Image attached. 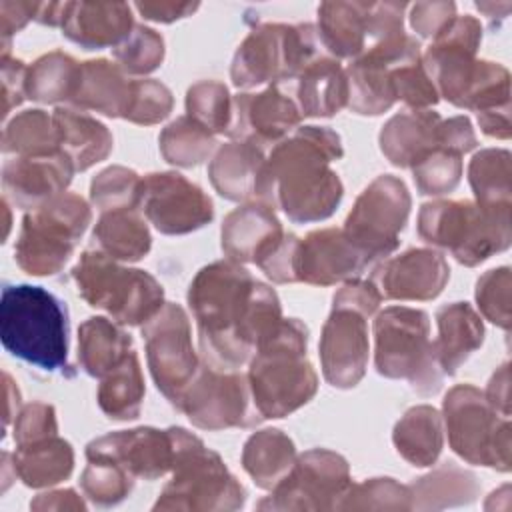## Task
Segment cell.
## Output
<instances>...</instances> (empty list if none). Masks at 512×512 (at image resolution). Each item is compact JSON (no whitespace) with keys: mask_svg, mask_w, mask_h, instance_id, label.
I'll return each instance as SVG.
<instances>
[{"mask_svg":"<svg viewBox=\"0 0 512 512\" xmlns=\"http://www.w3.org/2000/svg\"><path fill=\"white\" fill-rule=\"evenodd\" d=\"M482 42V26L470 16H456L422 54V66L428 72L438 96H444L454 106L462 100L474 82L480 60L476 58Z\"/></svg>","mask_w":512,"mask_h":512,"instance_id":"2e32d148","label":"cell"},{"mask_svg":"<svg viewBox=\"0 0 512 512\" xmlns=\"http://www.w3.org/2000/svg\"><path fill=\"white\" fill-rule=\"evenodd\" d=\"M412 172L420 194L440 196L452 192L462 176V154L438 146L414 164Z\"/></svg>","mask_w":512,"mask_h":512,"instance_id":"c3c4849f","label":"cell"},{"mask_svg":"<svg viewBox=\"0 0 512 512\" xmlns=\"http://www.w3.org/2000/svg\"><path fill=\"white\" fill-rule=\"evenodd\" d=\"M366 318L352 306L332 304L320 338V362L328 384L352 388L362 380L368 366Z\"/></svg>","mask_w":512,"mask_h":512,"instance_id":"d6986e66","label":"cell"},{"mask_svg":"<svg viewBox=\"0 0 512 512\" xmlns=\"http://www.w3.org/2000/svg\"><path fill=\"white\" fill-rule=\"evenodd\" d=\"M142 178L124 166H110L102 170L90 184V200L102 212L138 208Z\"/></svg>","mask_w":512,"mask_h":512,"instance_id":"bcb514c9","label":"cell"},{"mask_svg":"<svg viewBox=\"0 0 512 512\" xmlns=\"http://www.w3.org/2000/svg\"><path fill=\"white\" fill-rule=\"evenodd\" d=\"M352 486L348 462L324 448L304 452L260 508H338Z\"/></svg>","mask_w":512,"mask_h":512,"instance_id":"9a60e30c","label":"cell"},{"mask_svg":"<svg viewBox=\"0 0 512 512\" xmlns=\"http://www.w3.org/2000/svg\"><path fill=\"white\" fill-rule=\"evenodd\" d=\"M132 352L130 334L104 316H92L78 328V362L92 378L102 380Z\"/></svg>","mask_w":512,"mask_h":512,"instance_id":"1f68e13d","label":"cell"},{"mask_svg":"<svg viewBox=\"0 0 512 512\" xmlns=\"http://www.w3.org/2000/svg\"><path fill=\"white\" fill-rule=\"evenodd\" d=\"M186 112L214 136L226 134L232 116V96L222 82H196L186 94Z\"/></svg>","mask_w":512,"mask_h":512,"instance_id":"ee69618b","label":"cell"},{"mask_svg":"<svg viewBox=\"0 0 512 512\" xmlns=\"http://www.w3.org/2000/svg\"><path fill=\"white\" fill-rule=\"evenodd\" d=\"M306 344L308 328L298 318H282L256 348L246 378L262 420L284 418L316 394L318 376L306 360Z\"/></svg>","mask_w":512,"mask_h":512,"instance_id":"3957f363","label":"cell"},{"mask_svg":"<svg viewBox=\"0 0 512 512\" xmlns=\"http://www.w3.org/2000/svg\"><path fill=\"white\" fill-rule=\"evenodd\" d=\"M510 152L486 148L472 156L468 180L476 196V204L488 210H510Z\"/></svg>","mask_w":512,"mask_h":512,"instance_id":"f35d334b","label":"cell"},{"mask_svg":"<svg viewBox=\"0 0 512 512\" xmlns=\"http://www.w3.org/2000/svg\"><path fill=\"white\" fill-rule=\"evenodd\" d=\"M134 26L126 2H68L62 34L86 50L116 48Z\"/></svg>","mask_w":512,"mask_h":512,"instance_id":"484cf974","label":"cell"},{"mask_svg":"<svg viewBox=\"0 0 512 512\" xmlns=\"http://www.w3.org/2000/svg\"><path fill=\"white\" fill-rule=\"evenodd\" d=\"M78 294L116 322L140 326L164 306L162 284L148 272L120 266L102 250H86L72 268Z\"/></svg>","mask_w":512,"mask_h":512,"instance_id":"52a82bcc","label":"cell"},{"mask_svg":"<svg viewBox=\"0 0 512 512\" xmlns=\"http://www.w3.org/2000/svg\"><path fill=\"white\" fill-rule=\"evenodd\" d=\"M374 362L378 374L408 380L412 390L430 396L440 390L444 372L430 338V320L424 310L390 306L374 320Z\"/></svg>","mask_w":512,"mask_h":512,"instance_id":"8992f818","label":"cell"},{"mask_svg":"<svg viewBox=\"0 0 512 512\" xmlns=\"http://www.w3.org/2000/svg\"><path fill=\"white\" fill-rule=\"evenodd\" d=\"M52 116L60 134V148L72 158L76 172L88 170L110 154L112 134L88 112L56 108Z\"/></svg>","mask_w":512,"mask_h":512,"instance_id":"d6a6232c","label":"cell"},{"mask_svg":"<svg viewBox=\"0 0 512 512\" xmlns=\"http://www.w3.org/2000/svg\"><path fill=\"white\" fill-rule=\"evenodd\" d=\"M450 278L448 262L440 252L412 248L374 268L372 282L386 300H432Z\"/></svg>","mask_w":512,"mask_h":512,"instance_id":"603a6c76","label":"cell"},{"mask_svg":"<svg viewBox=\"0 0 512 512\" xmlns=\"http://www.w3.org/2000/svg\"><path fill=\"white\" fill-rule=\"evenodd\" d=\"M92 236L98 250L122 262L144 258L152 246L150 230L146 220L138 214V208L102 212Z\"/></svg>","mask_w":512,"mask_h":512,"instance_id":"836d02e7","label":"cell"},{"mask_svg":"<svg viewBox=\"0 0 512 512\" xmlns=\"http://www.w3.org/2000/svg\"><path fill=\"white\" fill-rule=\"evenodd\" d=\"M142 336L156 388L172 406H178L202 364L192 346L188 314L180 304L168 302L142 326Z\"/></svg>","mask_w":512,"mask_h":512,"instance_id":"4fadbf2b","label":"cell"},{"mask_svg":"<svg viewBox=\"0 0 512 512\" xmlns=\"http://www.w3.org/2000/svg\"><path fill=\"white\" fill-rule=\"evenodd\" d=\"M438 140L442 148L458 154H466L478 144L474 128L466 116H452L448 120H442L438 128Z\"/></svg>","mask_w":512,"mask_h":512,"instance_id":"9f6ffc18","label":"cell"},{"mask_svg":"<svg viewBox=\"0 0 512 512\" xmlns=\"http://www.w3.org/2000/svg\"><path fill=\"white\" fill-rule=\"evenodd\" d=\"M74 466L72 446L48 436L30 444H22L14 452V472L26 486H52L66 480Z\"/></svg>","mask_w":512,"mask_h":512,"instance_id":"d590c367","label":"cell"},{"mask_svg":"<svg viewBox=\"0 0 512 512\" xmlns=\"http://www.w3.org/2000/svg\"><path fill=\"white\" fill-rule=\"evenodd\" d=\"M418 234L446 248L460 264L476 266L510 246V210H488L468 200L426 202L418 214Z\"/></svg>","mask_w":512,"mask_h":512,"instance_id":"5b68a950","label":"cell"},{"mask_svg":"<svg viewBox=\"0 0 512 512\" xmlns=\"http://www.w3.org/2000/svg\"><path fill=\"white\" fill-rule=\"evenodd\" d=\"M370 2H322L318 6V38L336 58H358L368 48Z\"/></svg>","mask_w":512,"mask_h":512,"instance_id":"f546056e","label":"cell"},{"mask_svg":"<svg viewBox=\"0 0 512 512\" xmlns=\"http://www.w3.org/2000/svg\"><path fill=\"white\" fill-rule=\"evenodd\" d=\"M284 230L272 206L248 202L232 210L222 222V250L228 260L256 266L282 242Z\"/></svg>","mask_w":512,"mask_h":512,"instance_id":"cb8c5ba5","label":"cell"},{"mask_svg":"<svg viewBox=\"0 0 512 512\" xmlns=\"http://www.w3.org/2000/svg\"><path fill=\"white\" fill-rule=\"evenodd\" d=\"M132 80L126 72L104 58L82 62L78 88L70 104L78 110H92L112 118H124L130 106Z\"/></svg>","mask_w":512,"mask_h":512,"instance_id":"83f0119b","label":"cell"},{"mask_svg":"<svg viewBox=\"0 0 512 512\" xmlns=\"http://www.w3.org/2000/svg\"><path fill=\"white\" fill-rule=\"evenodd\" d=\"M440 114L434 110H406L392 116L380 132L382 154L400 168H412L440 146Z\"/></svg>","mask_w":512,"mask_h":512,"instance_id":"4316f807","label":"cell"},{"mask_svg":"<svg viewBox=\"0 0 512 512\" xmlns=\"http://www.w3.org/2000/svg\"><path fill=\"white\" fill-rule=\"evenodd\" d=\"M0 338L12 356L40 370L68 368V312L42 286L2 288Z\"/></svg>","mask_w":512,"mask_h":512,"instance_id":"277c9868","label":"cell"},{"mask_svg":"<svg viewBox=\"0 0 512 512\" xmlns=\"http://www.w3.org/2000/svg\"><path fill=\"white\" fill-rule=\"evenodd\" d=\"M56 432H58L56 414L50 404L32 402L22 412L16 414V422H14L16 446L30 444L48 436H56Z\"/></svg>","mask_w":512,"mask_h":512,"instance_id":"db71d44e","label":"cell"},{"mask_svg":"<svg viewBox=\"0 0 512 512\" xmlns=\"http://www.w3.org/2000/svg\"><path fill=\"white\" fill-rule=\"evenodd\" d=\"M172 92L158 80H132V96L126 120L134 124H156L172 112Z\"/></svg>","mask_w":512,"mask_h":512,"instance_id":"f5cc1de1","label":"cell"},{"mask_svg":"<svg viewBox=\"0 0 512 512\" xmlns=\"http://www.w3.org/2000/svg\"><path fill=\"white\" fill-rule=\"evenodd\" d=\"M114 58L126 74H150L164 60V40L156 30L136 24L126 40L114 48Z\"/></svg>","mask_w":512,"mask_h":512,"instance_id":"7dc6e473","label":"cell"},{"mask_svg":"<svg viewBox=\"0 0 512 512\" xmlns=\"http://www.w3.org/2000/svg\"><path fill=\"white\" fill-rule=\"evenodd\" d=\"M508 362H504L490 378L488 388L484 392L486 402L504 418L510 416V370Z\"/></svg>","mask_w":512,"mask_h":512,"instance_id":"91938a15","label":"cell"},{"mask_svg":"<svg viewBox=\"0 0 512 512\" xmlns=\"http://www.w3.org/2000/svg\"><path fill=\"white\" fill-rule=\"evenodd\" d=\"M412 498H428L422 508H440L452 504H466L478 496L476 476L458 466H442L436 472L420 478L412 488Z\"/></svg>","mask_w":512,"mask_h":512,"instance_id":"7bdbcfd3","label":"cell"},{"mask_svg":"<svg viewBox=\"0 0 512 512\" xmlns=\"http://www.w3.org/2000/svg\"><path fill=\"white\" fill-rule=\"evenodd\" d=\"M294 442L276 428H266L248 438L242 450L244 470L266 490H272L294 466Z\"/></svg>","mask_w":512,"mask_h":512,"instance_id":"8d00e7d4","label":"cell"},{"mask_svg":"<svg viewBox=\"0 0 512 512\" xmlns=\"http://www.w3.org/2000/svg\"><path fill=\"white\" fill-rule=\"evenodd\" d=\"M264 168L266 158L260 146L234 140L216 150L208 166V176L214 190L226 200L262 202Z\"/></svg>","mask_w":512,"mask_h":512,"instance_id":"d4e9b609","label":"cell"},{"mask_svg":"<svg viewBox=\"0 0 512 512\" xmlns=\"http://www.w3.org/2000/svg\"><path fill=\"white\" fill-rule=\"evenodd\" d=\"M176 408L204 430L250 428L262 420L248 378L238 370H216L206 362L200 364Z\"/></svg>","mask_w":512,"mask_h":512,"instance_id":"5bb4252c","label":"cell"},{"mask_svg":"<svg viewBox=\"0 0 512 512\" xmlns=\"http://www.w3.org/2000/svg\"><path fill=\"white\" fill-rule=\"evenodd\" d=\"M90 220V206L70 192L30 210L22 220L14 246L16 264L32 276L60 272L74 254Z\"/></svg>","mask_w":512,"mask_h":512,"instance_id":"9c48e42d","label":"cell"},{"mask_svg":"<svg viewBox=\"0 0 512 512\" xmlns=\"http://www.w3.org/2000/svg\"><path fill=\"white\" fill-rule=\"evenodd\" d=\"M302 120L294 86L290 82L270 84L258 94L242 92L232 96V116L226 136L232 140L278 144L290 136Z\"/></svg>","mask_w":512,"mask_h":512,"instance_id":"ac0fdd59","label":"cell"},{"mask_svg":"<svg viewBox=\"0 0 512 512\" xmlns=\"http://www.w3.org/2000/svg\"><path fill=\"white\" fill-rule=\"evenodd\" d=\"M438 338L434 352L444 374L452 376L484 342V324L466 302H452L436 312Z\"/></svg>","mask_w":512,"mask_h":512,"instance_id":"f1b7e54d","label":"cell"},{"mask_svg":"<svg viewBox=\"0 0 512 512\" xmlns=\"http://www.w3.org/2000/svg\"><path fill=\"white\" fill-rule=\"evenodd\" d=\"M294 96L302 116H334L348 106L346 68L336 58H316L294 86Z\"/></svg>","mask_w":512,"mask_h":512,"instance_id":"4dcf8cb0","label":"cell"},{"mask_svg":"<svg viewBox=\"0 0 512 512\" xmlns=\"http://www.w3.org/2000/svg\"><path fill=\"white\" fill-rule=\"evenodd\" d=\"M76 172L72 158L60 148L48 154L18 156L2 168L6 198L18 208L34 210L66 192Z\"/></svg>","mask_w":512,"mask_h":512,"instance_id":"7402d4cb","label":"cell"},{"mask_svg":"<svg viewBox=\"0 0 512 512\" xmlns=\"http://www.w3.org/2000/svg\"><path fill=\"white\" fill-rule=\"evenodd\" d=\"M144 378L136 352L122 366L102 378L98 386V406L112 420H134L140 414L144 400Z\"/></svg>","mask_w":512,"mask_h":512,"instance_id":"ab89813d","label":"cell"},{"mask_svg":"<svg viewBox=\"0 0 512 512\" xmlns=\"http://www.w3.org/2000/svg\"><path fill=\"white\" fill-rule=\"evenodd\" d=\"M40 2H0L4 38L22 30L30 18L36 20Z\"/></svg>","mask_w":512,"mask_h":512,"instance_id":"94428289","label":"cell"},{"mask_svg":"<svg viewBox=\"0 0 512 512\" xmlns=\"http://www.w3.org/2000/svg\"><path fill=\"white\" fill-rule=\"evenodd\" d=\"M188 306L202 362L216 370H240L248 364L282 320L276 292L234 260L204 266L190 282Z\"/></svg>","mask_w":512,"mask_h":512,"instance_id":"6da1fadb","label":"cell"},{"mask_svg":"<svg viewBox=\"0 0 512 512\" xmlns=\"http://www.w3.org/2000/svg\"><path fill=\"white\" fill-rule=\"evenodd\" d=\"M392 86L396 100H402L412 110H428L440 98L422 66V56L396 64L392 68Z\"/></svg>","mask_w":512,"mask_h":512,"instance_id":"f907efd6","label":"cell"},{"mask_svg":"<svg viewBox=\"0 0 512 512\" xmlns=\"http://www.w3.org/2000/svg\"><path fill=\"white\" fill-rule=\"evenodd\" d=\"M138 208L162 234L194 232L214 216L212 200L204 190L178 172L144 176Z\"/></svg>","mask_w":512,"mask_h":512,"instance_id":"e0dca14e","label":"cell"},{"mask_svg":"<svg viewBox=\"0 0 512 512\" xmlns=\"http://www.w3.org/2000/svg\"><path fill=\"white\" fill-rule=\"evenodd\" d=\"M176 458L172 480L164 486L154 510H226L244 502V490L228 472L220 456L208 450L202 440L184 428H174Z\"/></svg>","mask_w":512,"mask_h":512,"instance_id":"30bf717a","label":"cell"},{"mask_svg":"<svg viewBox=\"0 0 512 512\" xmlns=\"http://www.w3.org/2000/svg\"><path fill=\"white\" fill-rule=\"evenodd\" d=\"M454 2H416L410 8V24L424 38H436L454 18Z\"/></svg>","mask_w":512,"mask_h":512,"instance_id":"11a10c76","label":"cell"},{"mask_svg":"<svg viewBox=\"0 0 512 512\" xmlns=\"http://www.w3.org/2000/svg\"><path fill=\"white\" fill-rule=\"evenodd\" d=\"M198 2H136L134 8L140 12L142 18L152 22L170 24L174 20L192 16L198 10Z\"/></svg>","mask_w":512,"mask_h":512,"instance_id":"680465c9","label":"cell"},{"mask_svg":"<svg viewBox=\"0 0 512 512\" xmlns=\"http://www.w3.org/2000/svg\"><path fill=\"white\" fill-rule=\"evenodd\" d=\"M342 154V142L334 130L326 126L296 128L266 158L262 202L282 208L292 222H316L332 216L344 188L330 162Z\"/></svg>","mask_w":512,"mask_h":512,"instance_id":"7a4b0ae2","label":"cell"},{"mask_svg":"<svg viewBox=\"0 0 512 512\" xmlns=\"http://www.w3.org/2000/svg\"><path fill=\"white\" fill-rule=\"evenodd\" d=\"M80 68L82 64L60 50L40 56L26 70V98L44 104H56L62 100L70 102L78 88Z\"/></svg>","mask_w":512,"mask_h":512,"instance_id":"74e56055","label":"cell"},{"mask_svg":"<svg viewBox=\"0 0 512 512\" xmlns=\"http://www.w3.org/2000/svg\"><path fill=\"white\" fill-rule=\"evenodd\" d=\"M510 268L500 266L482 274L476 282V302L480 312L492 324L510 328Z\"/></svg>","mask_w":512,"mask_h":512,"instance_id":"816d5d0a","label":"cell"},{"mask_svg":"<svg viewBox=\"0 0 512 512\" xmlns=\"http://www.w3.org/2000/svg\"><path fill=\"white\" fill-rule=\"evenodd\" d=\"M86 456H106L118 462L130 476L154 480L172 470L176 458L174 428L120 430L92 440Z\"/></svg>","mask_w":512,"mask_h":512,"instance_id":"ffe728a7","label":"cell"},{"mask_svg":"<svg viewBox=\"0 0 512 512\" xmlns=\"http://www.w3.org/2000/svg\"><path fill=\"white\" fill-rule=\"evenodd\" d=\"M338 508H412V492L392 478H372L352 484Z\"/></svg>","mask_w":512,"mask_h":512,"instance_id":"681fc988","label":"cell"},{"mask_svg":"<svg viewBox=\"0 0 512 512\" xmlns=\"http://www.w3.org/2000/svg\"><path fill=\"white\" fill-rule=\"evenodd\" d=\"M88 466L82 472V490L96 504L110 506L124 500L132 486L134 476H130L118 462L106 456H86Z\"/></svg>","mask_w":512,"mask_h":512,"instance_id":"f6af8a7d","label":"cell"},{"mask_svg":"<svg viewBox=\"0 0 512 512\" xmlns=\"http://www.w3.org/2000/svg\"><path fill=\"white\" fill-rule=\"evenodd\" d=\"M320 56L322 44L316 26L258 24L238 46L230 78L236 88L290 82Z\"/></svg>","mask_w":512,"mask_h":512,"instance_id":"ba28073f","label":"cell"},{"mask_svg":"<svg viewBox=\"0 0 512 512\" xmlns=\"http://www.w3.org/2000/svg\"><path fill=\"white\" fill-rule=\"evenodd\" d=\"M478 124L486 136L508 140L510 138V104H502V106L478 112Z\"/></svg>","mask_w":512,"mask_h":512,"instance_id":"6125c7cd","label":"cell"},{"mask_svg":"<svg viewBox=\"0 0 512 512\" xmlns=\"http://www.w3.org/2000/svg\"><path fill=\"white\" fill-rule=\"evenodd\" d=\"M442 416L436 408L420 404L410 408L394 426V446L412 466H432L442 452Z\"/></svg>","mask_w":512,"mask_h":512,"instance_id":"e575fe53","label":"cell"},{"mask_svg":"<svg viewBox=\"0 0 512 512\" xmlns=\"http://www.w3.org/2000/svg\"><path fill=\"white\" fill-rule=\"evenodd\" d=\"M450 448L466 462L510 470V420L500 416L472 384L454 386L444 398Z\"/></svg>","mask_w":512,"mask_h":512,"instance_id":"8fae6325","label":"cell"},{"mask_svg":"<svg viewBox=\"0 0 512 512\" xmlns=\"http://www.w3.org/2000/svg\"><path fill=\"white\" fill-rule=\"evenodd\" d=\"M26 66L22 60H10L8 54H2V96H4V116L10 114L26 98Z\"/></svg>","mask_w":512,"mask_h":512,"instance_id":"6f0895ef","label":"cell"},{"mask_svg":"<svg viewBox=\"0 0 512 512\" xmlns=\"http://www.w3.org/2000/svg\"><path fill=\"white\" fill-rule=\"evenodd\" d=\"M2 150L16 156H36L60 150L54 116L44 110H24L14 116L2 134Z\"/></svg>","mask_w":512,"mask_h":512,"instance_id":"60d3db41","label":"cell"},{"mask_svg":"<svg viewBox=\"0 0 512 512\" xmlns=\"http://www.w3.org/2000/svg\"><path fill=\"white\" fill-rule=\"evenodd\" d=\"M410 204L406 184L382 174L356 198L342 230L376 266L398 248V234L404 230Z\"/></svg>","mask_w":512,"mask_h":512,"instance_id":"7c38bea8","label":"cell"},{"mask_svg":"<svg viewBox=\"0 0 512 512\" xmlns=\"http://www.w3.org/2000/svg\"><path fill=\"white\" fill-rule=\"evenodd\" d=\"M366 268H374L366 254L340 228L310 232L298 246V282L330 286L358 278Z\"/></svg>","mask_w":512,"mask_h":512,"instance_id":"44dd1931","label":"cell"},{"mask_svg":"<svg viewBox=\"0 0 512 512\" xmlns=\"http://www.w3.org/2000/svg\"><path fill=\"white\" fill-rule=\"evenodd\" d=\"M158 142L164 160L182 168L202 164L216 148V136L190 116H180L168 124Z\"/></svg>","mask_w":512,"mask_h":512,"instance_id":"b9f144b4","label":"cell"}]
</instances>
